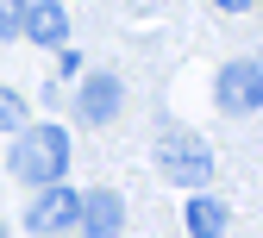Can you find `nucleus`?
<instances>
[{"instance_id":"obj_1","label":"nucleus","mask_w":263,"mask_h":238,"mask_svg":"<svg viewBox=\"0 0 263 238\" xmlns=\"http://www.w3.org/2000/svg\"><path fill=\"white\" fill-rule=\"evenodd\" d=\"M13 169L25 182H63V169H69V132L63 125H31L25 138H19V151H13Z\"/></svg>"},{"instance_id":"obj_2","label":"nucleus","mask_w":263,"mask_h":238,"mask_svg":"<svg viewBox=\"0 0 263 238\" xmlns=\"http://www.w3.org/2000/svg\"><path fill=\"white\" fill-rule=\"evenodd\" d=\"M157 169L170 182H182V188H201L213 176V151L194 138V132H163L157 138Z\"/></svg>"},{"instance_id":"obj_3","label":"nucleus","mask_w":263,"mask_h":238,"mask_svg":"<svg viewBox=\"0 0 263 238\" xmlns=\"http://www.w3.org/2000/svg\"><path fill=\"white\" fill-rule=\"evenodd\" d=\"M219 107L226 113H257L263 107V69H257V57H238V63L219 69Z\"/></svg>"},{"instance_id":"obj_4","label":"nucleus","mask_w":263,"mask_h":238,"mask_svg":"<svg viewBox=\"0 0 263 238\" xmlns=\"http://www.w3.org/2000/svg\"><path fill=\"white\" fill-rule=\"evenodd\" d=\"M76 207H82V194H76V188L44 182V194L31 200V232H69V226H76Z\"/></svg>"},{"instance_id":"obj_5","label":"nucleus","mask_w":263,"mask_h":238,"mask_svg":"<svg viewBox=\"0 0 263 238\" xmlns=\"http://www.w3.org/2000/svg\"><path fill=\"white\" fill-rule=\"evenodd\" d=\"M76 226H82V238H119L125 200H119V194H88L82 207H76Z\"/></svg>"},{"instance_id":"obj_6","label":"nucleus","mask_w":263,"mask_h":238,"mask_svg":"<svg viewBox=\"0 0 263 238\" xmlns=\"http://www.w3.org/2000/svg\"><path fill=\"white\" fill-rule=\"evenodd\" d=\"M19 31H31V38H38V44L50 50V44H63V38H69V13H63L57 0H38V7H25Z\"/></svg>"},{"instance_id":"obj_7","label":"nucleus","mask_w":263,"mask_h":238,"mask_svg":"<svg viewBox=\"0 0 263 238\" xmlns=\"http://www.w3.org/2000/svg\"><path fill=\"white\" fill-rule=\"evenodd\" d=\"M182 219H188V238H219L226 232V207H219L213 194H194Z\"/></svg>"},{"instance_id":"obj_8","label":"nucleus","mask_w":263,"mask_h":238,"mask_svg":"<svg viewBox=\"0 0 263 238\" xmlns=\"http://www.w3.org/2000/svg\"><path fill=\"white\" fill-rule=\"evenodd\" d=\"M82 113H88L94 125L113 119V113H119V82H113V76H94V82L82 88Z\"/></svg>"},{"instance_id":"obj_9","label":"nucleus","mask_w":263,"mask_h":238,"mask_svg":"<svg viewBox=\"0 0 263 238\" xmlns=\"http://www.w3.org/2000/svg\"><path fill=\"white\" fill-rule=\"evenodd\" d=\"M25 125V107H19V94H7L0 88V132H19Z\"/></svg>"},{"instance_id":"obj_10","label":"nucleus","mask_w":263,"mask_h":238,"mask_svg":"<svg viewBox=\"0 0 263 238\" xmlns=\"http://www.w3.org/2000/svg\"><path fill=\"white\" fill-rule=\"evenodd\" d=\"M19 19H25V0H0V38H19Z\"/></svg>"},{"instance_id":"obj_11","label":"nucleus","mask_w":263,"mask_h":238,"mask_svg":"<svg viewBox=\"0 0 263 238\" xmlns=\"http://www.w3.org/2000/svg\"><path fill=\"white\" fill-rule=\"evenodd\" d=\"M213 7H226V13H251L257 0H213Z\"/></svg>"},{"instance_id":"obj_12","label":"nucleus","mask_w":263,"mask_h":238,"mask_svg":"<svg viewBox=\"0 0 263 238\" xmlns=\"http://www.w3.org/2000/svg\"><path fill=\"white\" fill-rule=\"evenodd\" d=\"M0 238H7V226H0Z\"/></svg>"}]
</instances>
